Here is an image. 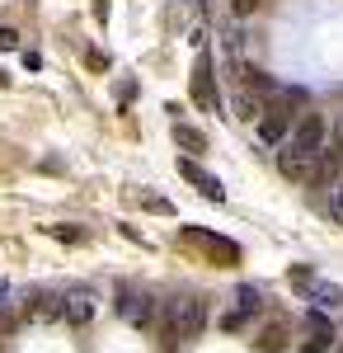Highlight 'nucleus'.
<instances>
[{
	"label": "nucleus",
	"mask_w": 343,
	"mask_h": 353,
	"mask_svg": "<svg viewBox=\"0 0 343 353\" xmlns=\"http://www.w3.org/2000/svg\"><path fill=\"white\" fill-rule=\"evenodd\" d=\"M118 316L136 330H151L156 325V297L141 292V288H123V292H118Z\"/></svg>",
	"instance_id": "1"
},
{
	"label": "nucleus",
	"mask_w": 343,
	"mask_h": 353,
	"mask_svg": "<svg viewBox=\"0 0 343 353\" xmlns=\"http://www.w3.org/2000/svg\"><path fill=\"white\" fill-rule=\"evenodd\" d=\"M315 161L320 156H311V151H301V146H291V141H282L278 146V170H282V179H291V184H311V174H315Z\"/></svg>",
	"instance_id": "2"
},
{
	"label": "nucleus",
	"mask_w": 343,
	"mask_h": 353,
	"mask_svg": "<svg viewBox=\"0 0 343 353\" xmlns=\"http://www.w3.org/2000/svg\"><path fill=\"white\" fill-rule=\"evenodd\" d=\"M94 288H71V292H61V316L71 321V325H90V316H94Z\"/></svg>",
	"instance_id": "3"
},
{
	"label": "nucleus",
	"mask_w": 343,
	"mask_h": 353,
	"mask_svg": "<svg viewBox=\"0 0 343 353\" xmlns=\"http://www.w3.org/2000/svg\"><path fill=\"white\" fill-rule=\"evenodd\" d=\"M287 141L301 146V151H311V156H320V151H324V118H320V113H301V123L291 128Z\"/></svg>",
	"instance_id": "4"
},
{
	"label": "nucleus",
	"mask_w": 343,
	"mask_h": 353,
	"mask_svg": "<svg viewBox=\"0 0 343 353\" xmlns=\"http://www.w3.org/2000/svg\"><path fill=\"white\" fill-rule=\"evenodd\" d=\"M301 325H306V334H311V339H306V353H324L329 344H334V334H339L334 321H329L324 311H306V321H301Z\"/></svg>",
	"instance_id": "5"
},
{
	"label": "nucleus",
	"mask_w": 343,
	"mask_h": 353,
	"mask_svg": "<svg viewBox=\"0 0 343 353\" xmlns=\"http://www.w3.org/2000/svg\"><path fill=\"white\" fill-rule=\"evenodd\" d=\"M179 174H184L188 184H198V189H202V198H211V203H221V198H226V189H221V179H216V174H207V170H202V165L198 161H179Z\"/></svg>",
	"instance_id": "6"
},
{
	"label": "nucleus",
	"mask_w": 343,
	"mask_h": 353,
	"mask_svg": "<svg viewBox=\"0 0 343 353\" xmlns=\"http://www.w3.org/2000/svg\"><path fill=\"white\" fill-rule=\"evenodd\" d=\"M306 109V90H296V85H278V94H273V104L264 113H278V118H296V113Z\"/></svg>",
	"instance_id": "7"
},
{
	"label": "nucleus",
	"mask_w": 343,
	"mask_h": 353,
	"mask_svg": "<svg viewBox=\"0 0 343 353\" xmlns=\"http://www.w3.org/2000/svg\"><path fill=\"white\" fill-rule=\"evenodd\" d=\"M193 99H198L207 113H221V99H216V90H211V66H207V61H198V76H193Z\"/></svg>",
	"instance_id": "8"
},
{
	"label": "nucleus",
	"mask_w": 343,
	"mask_h": 353,
	"mask_svg": "<svg viewBox=\"0 0 343 353\" xmlns=\"http://www.w3.org/2000/svg\"><path fill=\"white\" fill-rule=\"evenodd\" d=\"M259 349L264 353H278V349H287V321H268V330H259Z\"/></svg>",
	"instance_id": "9"
},
{
	"label": "nucleus",
	"mask_w": 343,
	"mask_h": 353,
	"mask_svg": "<svg viewBox=\"0 0 343 353\" xmlns=\"http://www.w3.org/2000/svg\"><path fill=\"white\" fill-rule=\"evenodd\" d=\"M282 137H287V118L268 113L264 123H259V146H282Z\"/></svg>",
	"instance_id": "10"
},
{
	"label": "nucleus",
	"mask_w": 343,
	"mask_h": 353,
	"mask_svg": "<svg viewBox=\"0 0 343 353\" xmlns=\"http://www.w3.org/2000/svg\"><path fill=\"white\" fill-rule=\"evenodd\" d=\"M236 297H240V306H236V311H245V316H259V311H264V292H259V288H249V283L240 288Z\"/></svg>",
	"instance_id": "11"
},
{
	"label": "nucleus",
	"mask_w": 343,
	"mask_h": 353,
	"mask_svg": "<svg viewBox=\"0 0 343 353\" xmlns=\"http://www.w3.org/2000/svg\"><path fill=\"white\" fill-rule=\"evenodd\" d=\"M311 297H315L320 306H343V288H329V283H315V278H311Z\"/></svg>",
	"instance_id": "12"
},
{
	"label": "nucleus",
	"mask_w": 343,
	"mask_h": 353,
	"mask_svg": "<svg viewBox=\"0 0 343 353\" xmlns=\"http://www.w3.org/2000/svg\"><path fill=\"white\" fill-rule=\"evenodd\" d=\"M236 109H240L245 123H254V118H259V99H254V90H240V94H236Z\"/></svg>",
	"instance_id": "13"
},
{
	"label": "nucleus",
	"mask_w": 343,
	"mask_h": 353,
	"mask_svg": "<svg viewBox=\"0 0 343 353\" xmlns=\"http://www.w3.org/2000/svg\"><path fill=\"white\" fill-rule=\"evenodd\" d=\"M174 137H179L184 146H193V151H202V146H207V141H202V132H193V128H184V123L174 128Z\"/></svg>",
	"instance_id": "14"
},
{
	"label": "nucleus",
	"mask_w": 343,
	"mask_h": 353,
	"mask_svg": "<svg viewBox=\"0 0 343 353\" xmlns=\"http://www.w3.org/2000/svg\"><path fill=\"white\" fill-rule=\"evenodd\" d=\"M329 217H334V221L343 226V184L334 189V198H329Z\"/></svg>",
	"instance_id": "15"
},
{
	"label": "nucleus",
	"mask_w": 343,
	"mask_h": 353,
	"mask_svg": "<svg viewBox=\"0 0 343 353\" xmlns=\"http://www.w3.org/2000/svg\"><path fill=\"white\" fill-rule=\"evenodd\" d=\"M19 48V33L14 28H0V52H14Z\"/></svg>",
	"instance_id": "16"
},
{
	"label": "nucleus",
	"mask_w": 343,
	"mask_h": 353,
	"mask_svg": "<svg viewBox=\"0 0 343 353\" xmlns=\"http://www.w3.org/2000/svg\"><path fill=\"white\" fill-rule=\"evenodd\" d=\"M52 236H56V241H85V231H71V226H56Z\"/></svg>",
	"instance_id": "17"
},
{
	"label": "nucleus",
	"mask_w": 343,
	"mask_h": 353,
	"mask_svg": "<svg viewBox=\"0 0 343 353\" xmlns=\"http://www.w3.org/2000/svg\"><path fill=\"white\" fill-rule=\"evenodd\" d=\"M329 151L343 161V118H339V128H334V141H329Z\"/></svg>",
	"instance_id": "18"
},
{
	"label": "nucleus",
	"mask_w": 343,
	"mask_h": 353,
	"mask_svg": "<svg viewBox=\"0 0 343 353\" xmlns=\"http://www.w3.org/2000/svg\"><path fill=\"white\" fill-rule=\"evenodd\" d=\"M334 353H343V349H334Z\"/></svg>",
	"instance_id": "19"
}]
</instances>
